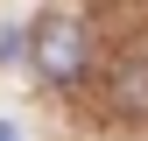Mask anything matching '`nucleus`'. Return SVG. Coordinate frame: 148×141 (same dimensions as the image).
I'll return each instance as SVG.
<instances>
[{
  "mask_svg": "<svg viewBox=\"0 0 148 141\" xmlns=\"http://www.w3.org/2000/svg\"><path fill=\"white\" fill-rule=\"evenodd\" d=\"M28 49H35V64H42V78H57V85H71L78 70L92 64V35H85V21L78 14H42V21L28 28Z\"/></svg>",
  "mask_w": 148,
  "mask_h": 141,
  "instance_id": "obj_1",
  "label": "nucleus"
},
{
  "mask_svg": "<svg viewBox=\"0 0 148 141\" xmlns=\"http://www.w3.org/2000/svg\"><path fill=\"white\" fill-rule=\"evenodd\" d=\"M28 57V28H0V64H21Z\"/></svg>",
  "mask_w": 148,
  "mask_h": 141,
  "instance_id": "obj_2",
  "label": "nucleus"
},
{
  "mask_svg": "<svg viewBox=\"0 0 148 141\" xmlns=\"http://www.w3.org/2000/svg\"><path fill=\"white\" fill-rule=\"evenodd\" d=\"M0 141H21V134H14V127H7V120H0Z\"/></svg>",
  "mask_w": 148,
  "mask_h": 141,
  "instance_id": "obj_3",
  "label": "nucleus"
}]
</instances>
